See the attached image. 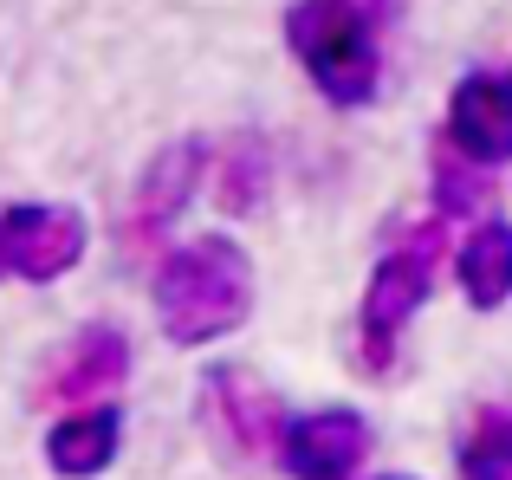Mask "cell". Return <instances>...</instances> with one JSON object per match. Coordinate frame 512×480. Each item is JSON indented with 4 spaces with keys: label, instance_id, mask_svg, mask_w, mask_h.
I'll use <instances>...</instances> for the list:
<instances>
[{
    "label": "cell",
    "instance_id": "5bb4252c",
    "mask_svg": "<svg viewBox=\"0 0 512 480\" xmlns=\"http://www.w3.org/2000/svg\"><path fill=\"white\" fill-rule=\"evenodd\" d=\"M461 480H512V409H480L461 435Z\"/></svg>",
    "mask_w": 512,
    "mask_h": 480
},
{
    "label": "cell",
    "instance_id": "277c9868",
    "mask_svg": "<svg viewBox=\"0 0 512 480\" xmlns=\"http://www.w3.org/2000/svg\"><path fill=\"white\" fill-rule=\"evenodd\" d=\"M195 416L201 435L214 442V455L227 468H266L279 461V442H286V403L279 390L247 364H208L195 383Z\"/></svg>",
    "mask_w": 512,
    "mask_h": 480
},
{
    "label": "cell",
    "instance_id": "5b68a950",
    "mask_svg": "<svg viewBox=\"0 0 512 480\" xmlns=\"http://www.w3.org/2000/svg\"><path fill=\"white\" fill-rule=\"evenodd\" d=\"M130 331L124 325H78L59 351L46 357V370L33 377V403L39 409H85V403H111L117 390L130 383Z\"/></svg>",
    "mask_w": 512,
    "mask_h": 480
},
{
    "label": "cell",
    "instance_id": "52a82bcc",
    "mask_svg": "<svg viewBox=\"0 0 512 480\" xmlns=\"http://www.w3.org/2000/svg\"><path fill=\"white\" fill-rule=\"evenodd\" d=\"M441 137L480 169H506L512 163V72L500 65H480L461 72L448 91V117H441Z\"/></svg>",
    "mask_w": 512,
    "mask_h": 480
},
{
    "label": "cell",
    "instance_id": "8992f818",
    "mask_svg": "<svg viewBox=\"0 0 512 480\" xmlns=\"http://www.w3.org/2000/svg\"><path fill=\"white\" fill-rule=\"evenodd\" d=\"M0 247H7V273L26 286H52L65 279L91 247V221L72 202H13L0 215Z\"/></svg>",
    "mask_w": 512,
    "mask_h": 480
},
{
    "label": "cell",
    "instance_id": "3957f363",
    "mask_svg": "<svg viewBox=\"0 0 512 480\" xmlns=\"http://www.w3.org/2000/svg\"><path fill=\"white\" fill-rule=\"evenodd\" d=\"M286 46L299 72L318 85V98L338 111H363L383 85L376 26L357 0H292L286 7Z\"/></svg>",
    "mask_w": 512,
    "mask_h": 480
},
{
    "label": "cell",
    "instance_id": "7a4b0ae2",
    "mask_svg": "<svg viewBox=\"0 0 512 480\" xmlns=\"http://www.w3.org/2000/svg\"><path fill=\"white\" fill-rule=\"evenodd\" d=\"M448 221L428 215V221H409L389 253L370 266V286H363V305H357V364L370 377H383L402 351V331L415 325V312L428 305L441 266H448Z\"/></svg>",
    "mask_w": 512,
    "mask_h": 480
},
{
    "label": "cell",
    "instance_id": "6da1fadb",
    "mask_svg": "<svg viewBox=\"0 0 512 480\" xmlns=\"http://www.w3.org/2000/svg\"><path fill=\"white\" fill-rule=\"evenodd\" d=\"M253 318V260L234 234H195L156 266V325L175 351L234 338Z\"/></svg>",
    "mask_w": 512,
    "mask_h": 480
},
{
    "label": "cell",
    "instance_id": "8fae6325",
    "mask_svg": "<svg viewBox=\"0 0 512 480\" xmlns=\"http://www.w3.org/2000/svg\"><path fill=\"white\" fill-rule=\"evenodd\" d=\"M454 286L474 312H500L512 305V221L487 215L467 228V240L454 247Z\"/></svg>",
    "mask_w": 512,
    "mask_h": 480
},
{
    "label": "cell",
    "instance_id": "9a60e30c",
    "mask_svg": "<svg viewBox=\"0 0 512 480\" xmlns=\"http://www.w3.org/2000/svg\"><path fill=\"white\" fill-rule=\"evenodd\" d=\"M0 279H7V247H0Z\"/></svg>",
    "mask_w": 512,
    "mask_h": 480
},
{
    "label": "cell",
    "instance_id": "9c48e42d",
    "mask_svg": "<svg viewBox=\"0 0 512 480\" xmlns=\"http://www.w3.org/2000/svg\"><path fill=\"white\" fill-rule=\"evenodd\" d=\"M363 461H370V422H363V409L325 403V409H305V416L286 422L279 468L292 480H350Z\"/></svg>",
    "mask_w": 512,
    "mask_h": 480
},
{
    "label": "cell",
    "instance_id": "7c38bea8",
    "mask_svg": "<svg viewBox=\"0 0 512 480\" xmlns=\"http://www.w3.org/2000/svg\"><path fill=\"white\" fill-rule=\"evenodd\" d=\"M208 176H214V202L227 215H260L266 195H273V150H266L260 130H234L208 156Z\"/></svg>",
    "mask_w": 512,
    "mask_h": 480
},
{
    "label": "cell",
    "instance_id": "4fadbf2b",
    "mask_svg": "<svg viewBox=\"0 0 512 480\" xmlns=\"http://www.w3.org/2000/svg\"><path fill=\"white\" fill-rule=\"evenodd\" d=\"M428 195H435V215L441 221L480 215V208L493 202V169L467 163L448 137H435V156H428Z\"/></svg>",
    "mask_w": 512,
    "mask_h": 480
},
{
    "label": "cell",
    "instance_id": "30bf717a",
    "mask_svg": "<svg viewBox=\"0 0 512 480\" xmlns=\"http://www.w3.org/2000/svg\"><path fill=\"white\" fill-rule=\"evenodd\" d=\"M124 448V409L117 403H85L46 429V468L59 480H98Z\"/></svg>",
    "mask_w": 512,
    "mask_h": 480
},
{
    "label": "cell",
    "instance_id": "ba28073f",
    "mask_svg": "<svg viewBox=\"0 0 512 480\" xmlns=\"http://www.w3.org/2000/svg\"><path fill=\"white\" fill-rule=\"evenodd\" d=\"M208 137H175L143 163L137 195H130V240L137 247H163V234L188 215V202L208 182Z\"/></svg>",
    "mask_w": 512,
    "mask_h": 480
},
{
    "label": "cell",
    "instance_id": "2e32d148",
    "mask_svg": "<svg viewBox=\"0 0 512 480\" xmlns=\"http://www.w3.org/2000/svg\"><path fill=\"white\" fill-rule=\"evenodd\" d=\"M389 480H402V474H389Z\"/></svg>",
    "mask_w": 512,
    "mask_h": 480
}]
</instances>
